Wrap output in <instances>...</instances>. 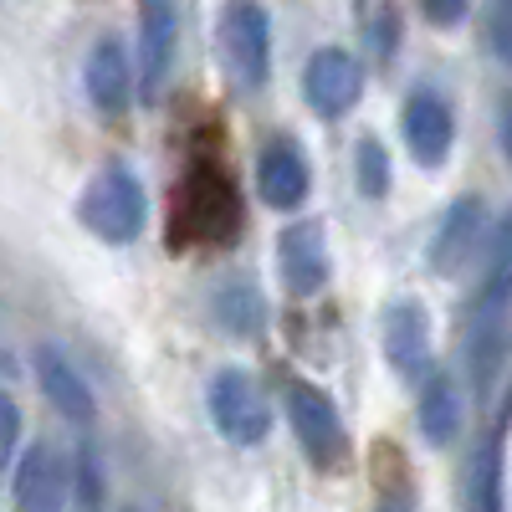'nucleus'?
<instances>
[{"label":"nucleus","mask_w":512,"mask_h":512,"mask_svg":"<svg viewBox=\"0 0 512 512\" xmlns=\"http://www.w3.org/2000/svg\"><path fill=\"white\" fill-rule=\"evenodd\" d=\"M241 226L246 210L231 164L221 159V149H195L190 169L175 185V200H169V251H226L241 241Z\"/></svg>","instance_id":"1"},{"label":"nucleus","mask_w":512,"mask_h":512,"mask_svg":"<svg viewBox=\"0 0 512 512\" xmlns=\"http://www.w3.org/2000/svg\"><path fill=\"white\" fill-rule=\"evenodd\" d=\"M77 221L88 226L98 241H108V246H128V241H139L144 226H149V195L123 164H108V169H98V175L88 180V190H82Z\"/></svg>","instance_id":"2"},{"label":"nucleus","mask_w":512,"mask_h":512,"mask_svg":"<svg viewBox=\"0 0 512 512\" xmlns=\"http://www.w3.org/2000/svg\"><path fill=\"white\" fill-rule=\"evenodd\" d=\"M287 420H292V436L303 446V456L318 466V472H333V466L349 461V431H344V415L328 400V390L308 379H292L287 384Z\"/></svg>","instance_id":"3"},{"label":"nucleus","mask_w":512,"mask_h":512,"mask_svg":"<svg viewBox=\"0 0 512 512\" xmlns=\"http://www.w3.org/2000/svg\"><path fill=\"white\" fill-rule=\"evenodd\" d=\"M221 62L231 72L236 88L256 93L272 72V26H267V11L256 0H231L221 11Z\"/></svg>","instance_id":"4"},{"label":"nucleus","mask_w":512,"mask_h":512,"mask_svg":"<svg viewBox=\"0 0 512 512\" xmlns=\"http://www.w3.org/2000/svg\"><path fill=\"white\" fill-rule=\"evenodd\" d=\"M210 420L231 446H262L272 436V405L246 369H221L210 379Z\"/></svg>","instance_id":"5"},{"label":"nucleus","mask_w":512,"mask_h":512,"mask_svg":"<svg viewBox=\"0 0 512 512\" xmlns=\"http://www.w3.org/2000/svg\"><path fill=\"white\" fill-rule=\"evenodd\" d=\"M16 512H62L72 497V466L57 446L31 441V451L16 456V482H11Z\"/></svg>","instance_id":"6"},{"label":"nucleus","mask_w":512,"mask_h":512,"mask_svg":"<svg viewBox=\"0 0 512 512\" xmlns=\"http://www.w3.org/2000/svg\"><path fill=\"white\" fill-rule=\"evenodd\" d=\"M364 93V72L344 47H323L303 67V98L318 118H344Z\"/></svg>","instance_id":"7"},{"label":"nucleus","mask_w":512,"mask_h":512,"mask_svg":"<svg viewBox=\"0 0 512 512\" xmlns=\"http://www.w3.org/2000/svg\"><path fill=\"white\" fill-rule=\"evenodd\" d=\"M384 359L395 364L400 379L420 384L425 374H431V313H425L415 297H400V303L384 308Z\"/></svg>","instance_id":"8"},{"label":"nucleus","mask_w":512,"mask_h":512,"mask_svg":"<svg viewBox=\"0 0 512 512\" xmlns=\"http://www.w3.org/2000/svg\"><path fill=\"white\" fill-rule=\"evenodd\" d=\"M277 272L292 297H313L328 282V231L323 221H292L277 236Z\"/></svg>","instance_id":"9"},{"label":"nucleus","mask_w":512,"mask_h":512,"mask_svg":"<svg viewBox=\"0 0 512 512\" xmlns=\"http://www.w3.org/2000/svg\"><path fill=\"white\" fill-rule=\"evenodd\" d=\"M308 185H313V169H308V154L297 149V139L287 134H272L256 154V190L272 210H297L308 200Z\"/></svg>","instance_id":"10"},{"label":"nucleus","mask_w":512,"mask_h":512,"mask_svg":"<svg viewBox=\"0 0 512 512\" xmlns=\"http://www.w3.org/2000/svg\"><path fill=\"white\" fill-rule=\"evenodd\" d=\"M31 369H36L41 395L52 400L57 415H67L72 425H93V420H98V400H93V390H88V379L77 374V364H72L57 344H36V349H31Z\"/></svg>","instance_id":"11"},{"label":"nucleus","mask_w":512,"mask_h":512,"mask_svg":"<svg viewBox=\"0 0 512 512\" xmlns=\"http://www.w3.org/2000/svg\"><path fill=\"white\" fill-rule=\"evenodd\" d=\"M180 47V11L175 0H139V52H144V98L154 103L175 67Z\"/></svg>","instance_id":"12"},{"label":"nucleus","mask_w":512,"mask_h":512,"mask_svg":"<svg viewBox=\"0 0 512 512\" xmlns=\"http://www.w3.org/2000/svg\"><path fill=\"white\" fill-rule=\"evenodd\" d=\"M451 139H456L451 108L436 93H410V103H405V149H410V159L425 164V169H441L446 154H451Z\"/></svg>","instance_id":"13"},{"label":"nucleus","mask_w":512,"mask_h":512,"mask_svg":"<svg viewBox=\"0 0 512 512\" xmlns=\"http://www.w3.org/2000/svg\"><path fill=\"white\" fill-rule=\"evenodd\" d=\"M482 216H487V205L477 200V195H461L446 216H441V226H436V236H431V272H441V277H451L466 256L477 251V236H482Z\"/></svg>","instance_id":"14"},{"label":"nucleus","mask_w":512,"mask_h":512,"mask_svg":"<svg viewBox=\"0 0 512 512\" xmlns=\"http://www.w3.org/2000/svg\"><path fill=\"white\" fill-rule=\"evenodd\" d=\"M128 93H134V67L118 41H98L88 57V98L103 118H123L128 113Z\"/></svg>","instance_id":"15"},{"label":"nucleus","mask_w":512,"mask_h":512,"mask_svg":"<svg viewBox=\"0 0 512 512\" xmlns=\"http://www.w3.org/2000/svg\"><path fill=\"white\" fill-rule=\"evenodd\" d=\"M415 415H420V436H425V441H431V446H451L456 431H461V395H456V384L431 369V374L420 379V405H415Z\"/></svg>","instance_id":"16"},{"label":"nucleus","mask_w":512,"mask_h":512,"mask_svg":"<svg viewBox=\"0 0 512 512\" xmlns=\"http://www.w3.org/2000/svg\"><path fill=\"white\" fill-rule=\"evenodd\" d=\"M216 323L231 333V338H256L262 333V297H256L251 282H226L216 292V303H210Z\"/></svg>","instance_id":"17"},{"label":"nucleus","mask_w":512,"mask_h":512,"mask_svg":"<svg viewBox=\"0 0 512 512\" xmlns=\"http://www.w3.org/2000/svg\"><path fill=\"white\" fill-rule=\"evenodd\" d=\"M354 185H359V195H369V200L390 195V154H384L379 139H359V144H354Z\"/></svg>","instance_id":"18"},{"label":"nucleus","mask_w":512,"mask_h":512,"mask_svg":"<svg viewBox=\"0 0 512 512\" xmlns=\"http://www.w3.org/2000/svg\"><path fill=\"white\" fill-rule=\"evenodd\" d=\"M512 292V210L497 221L492 236V262H487V308H502Z\"/></svg>","instance_id":"19"},{"label":"nucleus","mask_w":512,"mask_h":512,"mask_svg":"<svg viewBox=\"0 0 512 512\" xmlns=\"http://www.w3.org/2000/svg\"><path fill=\"white\" fill-rule=\"evenodd\" d=\"M487 47L502 67H512V0H487Z\"/></svg>","instance_id":"20"},{"label":"nucleus","mask_w":512,"mask_h":512,"mask_svg":"<svg viewBox=\"0 0 512 512\" xmlns=\"http://www.w3.org/2000/svg\"><path fill=\"white\" fill-rule=\"evenodd\" d=\"M21 451V405L0 390V466H11Z\"/></svg>","instance_id":"21"},{"label":"nucleus","mask_w":512,"mask_h":512,"mask_svg":"<svg viewBox=\"0 0 512 512\" xmlns=\"http://www.w3.org/2000/svg\"><path fill=\"white\" fill-rule=\"evenodd\" d=\"M72 477H82V507H103V477H98V456L93 451H77Z\"/></svg>","instance_id":"22"},{"label":"nucleus","mask_w":512,"mask_h":512,"mask_svg":"<svg viewBox=\"0 0 512 512\" xmlns=\"http://www.w3.org/2000/svg\"><path fill=\"white\" fill-rule=\"evenodd\" d=\"M466 6H472V0H420L425 21H431V26H441V31L461 26V21H466Z\"/></svg>","instance_id":"23"},{"label":"nucleus","mask_w":512,"mask_h":512,"mask_svg":"<svg viewBox=\"0 0 512 512\" xmlns=\"http://www.w3.org/2000/svg\"><path fill=\"white\" fill-rule=\"evenodd\" d=\"M497 144H502V154L512 164V98H502V113H497Z\"/></svg>","instance_id":"24"},{"label":"nucleus","mask_w":512,"mask_h":512,"mask_svg":"<svg viewBox=\"0 0 512 512\" xmlns=\"http://www.w3.org/2000/svg\"><path fill=\"white\" fill-rule=\"evenodd\" d=\"M379 512H410V497H400V492H384Z\"/></svg>","instance_id":"25"},{"label":"nucleus","mask_w":512,"mask_h":512,"mask_svg":"<svg viewBox=\"0 0 512 512\" xmlns=\"http://www.w3.org/2000/svg\"><path fill=\"white\" fill-rule=\"evenodd\" d=\"M123 512H139V507H123Z\"/></svg>","instance_id":"26"}]
</instances>
